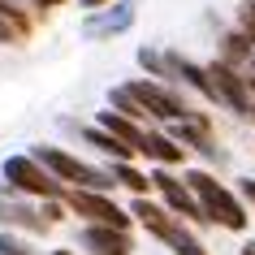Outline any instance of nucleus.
I'll return each instance as SVG.
<instances>
[{
  "mask_svg": "<svg viewBox=\"0 0 255 255\" xmlns=\"http://www.w3.org/2000/svg\"><path fill=\"white\" fill-rule=\"evenodd\" d=\"M186 190L195 195V203H199L203 221L225 225V229H247V208H242V199H238L229 186H221L212 173L190 169V173H186Z\"/></svg>",
  "mask_w": 255,
  "mask_h": 255,
  "instance_id": "1",
  "label": "nucleus"
},
{
  "mask_svg": "<svg viewBox=\"0 0 255 255\" xmlns=\"http://www.w3.org/2000/svg\"><path fill=\"white\" fill-rule=\"evenodd\" d=\"M130 221H138L147 234H156V238H160L173 255H208V251H203V242L195 238L177 216L164 212L160 203H151L147 195H134V203H130Z\"/></svg>",
  "mask_w": 255,
  "mask_h": 255,
  "instance_id": "2",
  "label": "nucleus"
},
{
  "mask_svg": "<svg viewBox=\"0 0 255 255\" xmlns=\"http://www.w3.org/2000/svg\"><path fill=\"white\" fill-rule=\"evenodd\" d=\"M30 156H35V160H39L56 182H74V190H95V195H108V190H113L108 169H95V164L69 156L65 147H35Z\"/></svg>",
  "mask_w": 255,
  "mask_h": 255,
  "instance_id": "3",
  "label": "nucleus"
},
{
  "mask_svg": "<svg viewBox=\"0 0 255 255\" xmlns=\"http://www.w3.org/2000/svg\"><path fill=\"white\" fill-rule=\"evenodd\" d=\"M126 91L134 95V104L147 113V117H156V121H182V117H190L195 108L182 100V95L173 91V87H164V82H151V78H134V82H121Z\"/></svg>",
  "mask_w": 255,
  "mask_h": 255,
  "instance_id": "4",
  "label": "nucleus"
},
{
  "mask_svg": "<svg viewBox=\"0 0 255 255\" xmlns=\"http://www.w3.org/2000/svg\"><path fill=\"white\" fill-rule=\"evenodd\" d=\"M4 182H9V190L35 195V199H61V195H65V186H61L35 156H9V160H4Z\"/></svg>",
  "mask_w": 255,
  "mask_h": 255,
  "instance_id": "5",
  "label": "nucleus"
},
{
  "mask_svg": "<svg viewBox=\"0 0 255 255\" xmlns=\"http://www.w3.org/2000/svg\"><path fill=\"white\" fill-rule=\"evenodd\" d=\"M69 212L87 216L91 225H104V229H130V212H121L108 195H95V190H65L61 195Z\"/></svg>",
  "mask_w": 255,
  "mask_h": 255,
  "instance_id": "6",
  "label": "nucleus"
},
{
  "mask_svg": "<svg viewBox=\"0 0 255 255\" xmlns=\"http://www.w3.org/2000/svg\"><path fill=\"white\" fill-rule=\"evenodd\" d=\"M203 74H208V82H212V100H216V104H225L229 113L247 117V108H251V91H247V82H242L238 69L225 65V61H212V65H203Z\"/></svg>",
  "mask_w": 255,
  "mask_h": 255,
  "instance_id": "7",
  "label": "nucleus"
},
{
  "mask_svg": "<svg viewBox=\"0 0 255 255\" xmlns=\"http://www.w3.org/2000/svg\"><path fill=\"white\" fill-rule=\"evenodd\" d=\"M147 186H156L164 195V212L169 216H177V221H203V212H199V203H195V195L186 190V182H177L169 169H156L147 177Z\"/></svg>",
  "mask_w": 255,
  "mask_h": 255,
  "instance_id": "8",
  "label": "nucleus"
},
{
  "mask_svg": "<svg viewBox=\"0 0 255 255\" xmlns=\"http://www.w3.org/2000/svg\"><path fill=\"white\" fill-rule=\"evenodd\" d=\"M134 26V0H117L113 9H95L87 22H82V35L87 39H104V35H121V30Z\"/></svg>",
  "mask_w": 255,
  "mask_h": 255,
  "instance_id": "9",
  "label": "nucleus"
},
{
  "mask_svg": "<svg viewBox=\"0 0 255 255\" xmlns=\"http://www.w3.org/2000/svg\"><path fill=\"white\" fill-rule=\"evenodd\" d=\"M78 247L87 255H130L134 251V242L126 229H104V225H87L78 234Z\"/></svg>",
  "mask_w": 255,
  "mask_h": 255,
  "instance_id": "10",
  "label": "nucleus"
},
{
  "mask_svg": "<svg viewBox=\"0 0 255 255\" xmlns=\"http://www.w3.org/2000/svg\"><path fill=\"white\" fill-rule=\"evenodd\" d=\"M0 225H9V229H26V234H43V216L30 208V203H22L9 190V195H0Z\"/></svg>",
  "mask_w": 255,
  "mask_h": 255,
  "instance_id": "11",
  "label": "nucleus"
},
{
  "mask_svg": "<svg viewBox=\"0 0 255 255\" xmlns=\"http://www.w3.org/2000/svg\"><path fill=\"white\" fill-rule=\"evenodd\" d=\"M138 156H147V160H156L160 169H173V164L186 160V151L177 147L169 134H156V130H143V138H138Z\"/></svg>",
  "mask_w": 255,
  "mask_h": 255,
  "instance_id": "12",
  "label": "nucleus"
},
{
  "mask_svg": "<svg viewBox=\"0 0 255 255\" xmlns=\"http://www.w3.org/2000/svg\"><path fill=\"white\" fill-rule=\"evenodd\" d=\"M95 130H104V134H113V138L121 143V147H130V151L138 156V138H143V126H134V121L117 117V113L108 108V113H100V117H95Z\"/></svg>",
  "mask_w": 255,
  "mask_h": 255,
  "instance_id": "13",
  "label": "nucleus"
},
{
  "mask_svg": "<svg viewBox=\"0 0 255 255\" xmlns=\"http://www.w3.org/2000/svg\"><path fill=\"white\" fill-rule=\"evenodd\" d=\"M108 108H113L117 117L134 121V126H143V117H147V113H143V108L134 104V95L126 91V87H113V91H108Z\"/></svg>",
  "mask_w": 255,
  "mask_h": 255,
  "instance_id": "14",
  "label": "nucleus"
},
{
  "mask_svg": "<svg viewBox=\"0 0 255 255\" xmlns=\"http://www.w3.org/2000/svg\"><path fill=\"white\" fill-rule=\"evenodd\" d=\"M82 138H87V143H91L95 151H104V156H113V160H130V156H134L130 147H121V143H117L113 134H104V130H95V126H91V130H82Z\"/></svg>",
  "mask_w": 255,
  "mask_h": 255,
  "instance_id": "15",
  "label": "nucleus"
},
{
  "mask_svg": "<svg viewBox=\"0 0 255 255\" xmlns=\"http://www.w3.org/2000/svg\"><path fill=\"white\" fill-rule=\"evenodd\" d=\"M108 177H113V186L121 182V186H130L134 195H143V190H147V177L138 173V169H134L130 160H113V169H108Z\"/></svg>",
  "mask_w": 255,
  "mask_h": 255,
  "instance_id": "16",
  "label": "nucleus"
},
{
  "mask_svg": "<svg viewBox=\"0 0 255 255\" xmlns=\"http://www.w3.org/2000/svg\"><path fill=\"white\" fill-rule=\"evenodd\" d=\"M0 255H39V251L26 238H17V234H0Z\"/></svg>",
  "mask_w": 255,
  "mask_h": 255,
  "instance_id": "17",
  "label": "nucleus"
},
{
  "mask_svg": "<svg viewBox=\"0 0 255 255\" xmlns=\"http://www.w3.org/2000/svg\"><path fill=\"white\" fill-rule=\"evenodd\" d=\"M238 26H242V35H247V43L255 48V0H242V9H238Z\"/></svg>",
  "mask_w": 255,
  "mask_h": 255,
  "instance_id": "18",
  "label": "nucleus"
},
{
  "mask_svg": "<svg viewBox=\"0 0 255 255\" xmlns=\"http://www.w3.org/2000/svg\"><path fill=\"white\" fill-rule=\"evenodd\" d=\"M238 74H242V82H247V91H251V95H255V52H251V56H247V65H242V69H238Z\"/></svg>",
  "mask_w": 255,
  "mask_h": 255,
  "instance_id": "19",
  "label": "nucleus"
},
{
  "mask_svg": "<svg viewBox=\"0 0 255 255\" xmlns=\"http://www.w3.org/2000/svg\"><path fill=\"white\" fill-rule=\"evenodd\" d=\"M22 39V35H17L13 26H9V22H4V17H0V43H17Z\"/></svg>",
  "mask_w": 255,
  "mask_h": 255,
  "instance_id": "20",
  "label": "nucleus"
},
{
  "mask_svg": "<svg viewBox=\"0 0 255 255\" xmlns=\"http://www.w3.org/2000/svg\"><path fill=\"white\" fill-rule=\"evenodd\" d=\"M238 195H242V199H247V203H255V182H251V177H247V182H242V186H238Z\"/></svg>",
  "mask_w": 255,
  "mask_h": 255,
  "instance_id": "21",
  "label": "nucleus"
},
{
  "mask_svg": "<svg viewBox=\"0 0 255 255\" xmlns=\"http://www.w3.org/2000/svg\"><path fill=\"white\" fill-rule=\"evenodd\" d=\"M30 4H35V9H61L65 0H30Z\"/></svg>",
  "mask_w": 255,
  "mask_h": 255,
  "instance_id": "22",
  "label": "nucleus"
},
{
  "mask_svg": "<svg viewBox=\"0 0 255 255\" xmlns=\"http://www.w3.org/2000/svg\"><path fill=\"white\" fill-rule=\"evenodd\" d=\"M78 4H82V9H91V13H95V9H104L108 0H78Z\"/></svg>",
  "mask_w": 255,
  "mask_h": 255,
  "instance_id": "23",
  "label": "nucleus"
},
{
  "mask_svg": "<svg viewBox=\"0 0 255 255\" xmlns=\"http://www.w3.org/2000/svg\"><path fill=\"white\" fill-rule=\"evenodd\" d=\"M242 255H255V242H247V247H242Z\"/></svg>",
  "mask_w": 255,
  "mask_h": 255,
  "instance_id": "24",
  "label": "nucleus"
},
{
  "mask_svg": "<svg viewBox=\"0 0 255 255\" xmlns=\"http://www.w3.org/2000/svg\"><path fill=\"white\" fill-rule=\"evenodd\" d=\"M247 117H251V121H255V95H251V108H247Z\"/></svg>",
  "mask_w": 255,
  "mask_h": 255,
  "instance_id": "25",
  "label": "nucleus"
}]
</instances>
